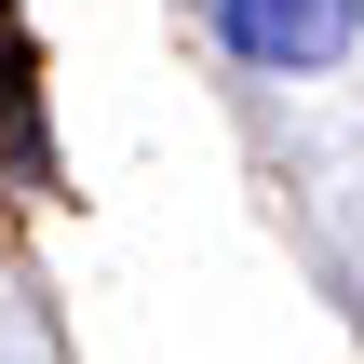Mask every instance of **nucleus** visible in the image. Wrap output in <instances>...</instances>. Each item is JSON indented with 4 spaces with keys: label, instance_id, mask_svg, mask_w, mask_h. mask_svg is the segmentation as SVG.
<instances>
[{
    "label": "nucleus",
    "instance_id": "f257e3e1",
    "mask_svg": "<svg viewBox=\"0 0 364 364\" xmlns=\"http://www.w3.org/2000/svg\"><path fill=\"white\" fill-rule=\"evenodd\" d=\"M216 41L243 68H270V81H311V68H338L364 41V0H216Z\"/></svg>",
    "mask_w": 364,
    "mask_h": 364
}]
</instances>
